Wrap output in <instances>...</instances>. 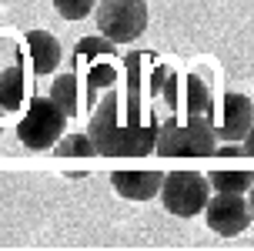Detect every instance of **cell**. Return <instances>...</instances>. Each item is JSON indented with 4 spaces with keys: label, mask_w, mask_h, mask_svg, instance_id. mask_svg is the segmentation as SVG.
Masks as SVG:
<instances>
[{
    "label": "cell",
    "mask_w": 254,
    "mask_h": 251,
    "mask_svg": "<svg viewBox=\"0 0 254 251\" xmlns=\"http://www.w3.org/2000/svg\"><path fill=\"white\" fill-rule=\"evenodd\" d=\"M27 50H30V61H34V71L37 74L57 71V64H61V44H57L54 34H47V30H30L27 34Z\"/></svg>",
    "instance_id": "obj_10"
},
{
    "label": "cell",
    "mask_w": 254,
    "mask_h": 251,
    "mask_svg": "<svg viewBox=\"0 0 254 251\" xmlns=\"http://www.w3.org/2000/svg\"><path fill=\"white\" fill-rule=\"evenodd\" d=\"M207 181H211V188L214 191H234V194H248L254 184V171H248V167H238V171H224V167H217V171H211L207 174Z\"/></svg>",
    "instance_id": "obj_13"
},
{
    "label": "cell",
    "mask_w": 254,
    "mask_h": 251,
    "mask_svg": "<svg viewBox=\"0 0 254 251\" xmlns=\"http://www.w3.org/2000/svg\"><path fill=\"white\" fill-rule=\"evenodd\" d=\"M54 7H57V13L64 20H84L97 7V0H54Z\"/></svg>",
    "instance_id": "obj_16"
},
{
    "label": "cell",
    "mask_w": 254,
    "mask_h": 251,
    "mask_svg": "<svg viewBox=\"0 0 254 251\" xmlns=\"http://www.w3.org/2000/svg\"><path fill=\"white\" fill-rule=\"evenodd\" d=\"M207 198H211L207 174H197V171H171V174H164L161 201H164V211H171L174 218L201 214Z\"/></svg>",
    "instance_id": "obj_5"
},
{
    "label": "cell",
    "mask_w": 254,
    "mask_h": 251,
    "mask_svg": "<svg viewBox=\"0 0 254 251\" xmlns=\"http://www.w3.org/2000/svg\"><path fill=\"white\" fill-rule=\"evenodd\" d=\"M67 131V114L51 97H30L24 117L17 124V138L30 151H51Z\"/></svg>",
    "instance_id": "obj_3"
},
{
    "label": "cell",
    "mask_w": 254,
    "mask_h": 251,
    "mask_svg": "<svg viewBox=\"0 0 254 251\" xmlns=\"http://www.w3.org/2000/svg\"><path fill=\"white\" fill-rule=\"evenodd\" d=\"M154 151L161 158H214L217 131L211 117L188 114L184 121H164L157 124V144Z\"/></svg>",
    "instance_id": "obj_2"
},
{
    "label": "cell",
    "mask_w": 254,
    "mask_h": 251,
    "mask_svg": "<svg viewBox=\"0 0 254 251\" xmlns=\"http://www.w3.org/2000/svg\"><path fill=\"white\" fill-rule=\"evenodd\" d=\"M77 57L80 61H114V40H107L101 34V37H84V40H77Z\"/></svg>",
    "instance_id": "obj_15"
},
{
    "label": "cell",
    "mask_w": 254,
    "mask_h": 251,
    "mask_svg": "<svg viewBox=\"0 0 254 251\" xmlns=\"http://www.w3.org/2000/svg\"><path fill=\"white\" fill-rule=\"evenodd\" d=\"M51 100L61 107L67 117H77L80 111V84H77V74H61L51 84Z\"/></svg>",
    "instance_id": "obj_11"
},
{
    "label": "cell",
    "mask_w": 254,
    "mask_h": 251,
    "mask_svg": "<svg viewBox=\"0 0 254 251\" xmlns=\"http://www.w3.org/2000/svg\"><path fill=\"white\" fill-rule=\"evenodd\" d=\"M94 20L107 40L134 44L147 30V3L144 0H101L94 7Z\"/></svg>",
    "instance_id": "obj_4"
},
{
    "label": "cell",
    "mask_w": 254,
    "mask_h": 251,
    "mask_svg": "<svg viewBox=\"0 0 254 251\" xmlns=\"http://www.w3.org/2000/svg\"><path fill=\"white\" fill-rule=\"evenodd\" d=\"M54 148H57V158H101L87 134H64Z\"/></svg>",
    "instance_id": "obj_14"
},
{
    "label": "cell",
    "mask_w": 254,
    "mask_h": 251,
    "mask_svg": "<svg viewBox=\"0 0 254 251\" xmlns=\"http://www.w3.org/2000/svg\"><path fill=\"white\" fill-rule=\"evenodd\" d=\"M24 100V77H20V64L13 57L10 44H0V107L3 111H17Z\"/></svg>",
    "instance_id": "obj_9"
},
{
    "label": "cell",
    "mask_w": 254,
    "mask_h": 251,
    "mask_svg": "<svg viewBox=\"0 0 254 251\" xmlns=\"http://www.w3.org/2000/svg\"><path fill=\"white\" fill-rule=\"evenodd\" d=\"M241 144H244V154H248V158H254V127L248 131V134H244Z\"/></svg>",
    "instance_id": "obj_17"
},
{
    "label": "cell",
    "mask_w": 254,
    "mask_h": 251,
    "mask_svg": "<svg viewBox=\"0 0 254 251\" xmlns=\"http://www.w3.org/2000/svg\"><path fill=\"white\" fill-rule=\"evenodd\" d=\"M204 221L221 238H238L241 231H248L254 225L251 204L244 201V194H234V191H217L214 198H207V204H204Z\"/></svg>",
    "instance_id": "obj_6"
},
{
    "label": "cell",
    "mask_w": 254,
    "mask_h": 251,
    "mask_svg": "<svg viewBox=\"0 0 254 251\" xmlns=\"http://www.w3.org/2000/svg\"><path fill=\"white\" fill-rule=\"evenodd\" d=\"M87 138L94 141L101 158H144L157 144V124L140 121L137 94H127V100H121L114 90H107L90 111Z\"/></svg>",
    "instance_id": "obj_1"
},
{
    "label": "cell",
    "mask_w": 254,
    "mask_h": 251,
    "mask_svg": "<svg viewBox=\"0 0 254 251\" xmlns=\"http://www.w3.org/2000/svg\"><path fill=\"white\" fill-rule=\"evenodd\" d=\"M111 184L127 201H151V198L161 194L164 174L161 171H114L111 174Z\"/></svg>",
    "instance_id": "obj_8"
},
{
    "label": "cell",
    "mask_w": 254,
    "mask_h": 251,
    "mask_svg": "<svg viewBox=\"0 0 254 251\" xmlns=\"http://www.w3.org/2000/svg\"><path fill=\"white\" fill-rule=\"evenodd\" d=\"M214 111V100H211V90L197 74H188L184 81V114H201V117H211Z\"/></svg>",
    "instance_id": "obj_12"
},
{
    "label": "cell",
    "mask_w": 254,
    "mask_h": 251,
    "mask_svg": "<svg viewBox=\"0 0 254 251\" xmlns=\"http://www.w3.org/2000/svg\"><path fill=\"white\" fill-rule=\"evenodd\" d=\"M248 204H251V221H254V184H251V191H248Z\"/></svg>",
    "instance_id": "obj_18"
},
{
    "label": "cell",
    "mask_w": 254,
    "mask_h": 251,
    "mask_svg": "<svg viewBox=\"0 0 254 251\" xmlns=\"http://www.w3.org/2000/svg\"><path fill=\"white\" fill-rule=\"evenodd\" d=\"M254 127V100L244 94H224L221 100V124H214L217 144H241L244 134Z\"/></svg>",
    "instance_id": "obj_7"
}]
</instances>
